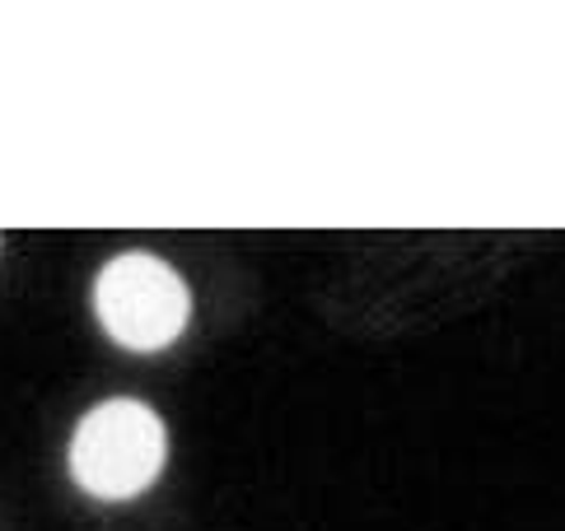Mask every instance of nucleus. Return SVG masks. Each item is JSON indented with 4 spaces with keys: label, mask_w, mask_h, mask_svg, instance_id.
I'll list each match as a JSON object with an SVG mask.
<instances>
[{
    "label": "nucleus",
    "mask_w": 565,
    "mask_h": 531,
    "mask_svg": "<svg viewBox=\"0 0 565 531\" xmlns=\"http://www.w3.org/2000/svg\"><path fill=\"white\" fill-rule=\"evenodd\" d=\"M71 476L94 499H136L159 480L169 462V429L146 401L113 397L75 424L71 434Z\"/></svg>",
    "instance_id": "f257e3e1"
},
{
    "label": "nucleus",
    "mask_w": 565,
    "mask_h": 531,
    "mask_svg": "<svg viewBox=\"0 0 565 531\" xmlns=\"http://www.w3.org/2000/svg\"><path fill=\"white\" fill-rule=\"evenodd\" d=\"M192 313L188 284L154 252L113 257L94 280V317L122 350H164L183 336Z\"/></svg>",
    "instance_id": "f03ea898"
}]
</instances>
